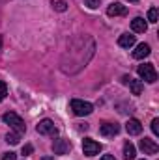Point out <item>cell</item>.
<instances>
[{
    "label": "cell",
    "mask_w": 159,
    "mask_h": 160,
    "mask_svg": "<svg viewBox=\"0 0 159 160\" xmlns=\"http://www.w3.org/2000/svg\"><path fill=\"white\" fill-rule=\"evenodd\" d=\"M2 121H4L6 125H9V127H11L17 134H21V136L26 132V125H25V121L21 119L15 112H6V114L2 116Z\"/></svg>",
    "instance_id": "6da1fadb"
},
{
    "label": "cell",
    "mask_w": 159,
    "mask_h": 160,
    "mask_svg": "<svg viewBox=\"0 0 159 160\" xmlns=\"http://www.w3.org/2000/svg\"><path fill=\"white\" fill-rule=\"evenodd\" d=\"M71 110H73V114H75V116L84 118V116H90V114L94 112V106H92L90 102H86V101L73 99V101H71Z\"/></svg>",
    "instance_id": "7a4b0ae2"
},
{
    "label": "cell",
    "mask_w": 159,
    "mask_h": 160,
    "mask_svg": "<svg viewBox=\"0 0 159 160\" xmlns=\"http://www.w3.org/2000/svg\"><path fill=\"white\" fill-rule=\"evenodd\" d=\"M137 73H139V77H140V78L146 80L148 84H154V82L157 80V73H156L154 63H144V65H139Z\"/></svg>",
    "instance_id": "3957f363"
},
{
    "label": "cell",
    "mask_w": 159,
    "mask_h": 160,
    "mask_svg": "<svg viewBox=\"0 0 159 160\" xmlns=\"http://www.w3.org/2000/svg\"><path fill=\"white\" fill-rule=\"evenodd\" d=\"M82 151H84L86 157H94V155H97L101 151V143H97L92 138H84L82 140Z\"/></svg>",
    "instance_id": "277c9868"
},
{
    "label": "cell",
    "mask_w": 159,
    "mask_h": 160,
    "mask_svg": "<svg viewBox=\"0 0 159 160\" xmlns=\"http://www.w3.org/2000/svg\"><path fill=\"white\" fill-rule=\"evenodd\" d=\"M36 130L40 132V134H43V136H56L58 134V130H56V127H54V123L51 119H41L40 125L36 127Z\"/></svg>",
    "instance_id": "5b68a950"
},
{
    "label": "cell",
    "mask_w": 159,
    "mask_h": 160,
    "mask_svg": "<svg viewBox=\"0 0 159 160\" xmlns=\"http://www.w3.org/2000/svg\"><path fill=\"white\" fill-rule=\"evenodd\" d=\"M52 151H54V155H68L71 151V142L68 138H58L52 143Z\"/></svg>",
    "instance_id": "8992f818"
},
{
    "label": "cell",
    "mask_w": 159,
    "mask_h": 160,
    "mask_svg": "<svg viewBox=\"0 0 159 160\" xmlns=\"http://www.w3.org/2000/svg\"><path fill=\"white\" fill-rule=\"evenodd\" d=\"M99 132H101V136H105V138H114L120 132V125L118 123H101Z\"/></svg>",
    "instance_id": "52a82bcc"
},
{
    "label": "cell",
    "mask_w": 159,
    "mask_h": 160,
    "mask_svg": "<svg viewBox=\"0 0 159 160\" xmlns=\"http://www.w3.org/2000/svg\"><path fill=\"white\" fill-rule=\"evenodd\" d=\"M107 15L109 17H123V15H127V6H123L120 2H112L107 8Z\"/></svg>",
    "instance_id": "ba28073f"
},
{
    "label": "cell",
    "mask_w": 159,
    "mask_h": 160,
    "mask_svg": "<svg viewBox=\"0 0 159 160\" xmlns=\"http://www.w3.org/2000/svg\"><path fill=\"white\" fill-rule=\"evenodd\" d=\"M139 145H140V149H142L144 155H156V153L159 151L157 143H156L154 140H150V138H142Z\"/></svg>",
    "instance_id": "9c48e42d"
},
{
    "label": "cell",
    "mask_w": 159,
    "mask_h": 160,
    "mask_svg": "<svg viewBox=\"0 0 159 160\" xmlns=\"http://www.w3.org/2000/svg\"><path fill=\"white\" fill-rule=\"evenodd\" d=\"M125 130H127L129 136H139L142 132V123L139 119H129L125 123Z\"/></svg>",
    "instance_id": "30bf717a"
},
{
    "label": "cell",
    "mask_w": 159,
    "mask_h": 160,
    "mask_svg": "<svg viewBox=\"0 0 159 160\" xmlns=\"http://www.w3.org/2000/svg\"><path fill=\"white\" fill-rule=\"evenodd\" d=\"M150 52H152L150 45H148V43H140V45H137V48L133 50V58H135V60H142V58L150 56Z\"/></svg>",
    "instance_id": "8fae6325"
},
{
    "label": "cell",
    "mask_w": 159,
    "mask_h": 160,
    "mask_svg": "<svg viewBox=\"0 0 159 160\" xmlns=\"http://www.w3.org/2000/svg\"><path fill=\"white\" fill-rule=\"evenodd\" d=\"M131 30L137 32V34H144V32L148 30V24H146V21H144L142 17H135V19L131 21Z\"/></svg>",
    "instance_id": "7c38bea8"
},
{
    "label": "cell",
    "mask_w": 159,
    "mask_h": 160,
    "mask_svg": "<svg viewBox=\"0 0 159 160\" xmlns=\"http://www.w3.org/2000/svg\"><path fill=\"white\" fill-rule=\"evenodd\" d=\"M135 36H131V34H122L118 39V45L122 47V48H129V47H133L135 45Z\"/></svg>",
    "instance_id": "4fadbf2b"
},
{
    "label": "cell",
    "mask_w": 159,
    "mask_h": 160,
    "mask_svg": "<svg viewBox=\"0 0 159 160\" xmlns=\"http://www.w3.org/2000/svg\"><path fill=\"white\" fill-rule=\"evenodd\" d=\"M135 145L131 142H125L123 143V158L125 160H135Z\"/></svg>",
    "instance_id": "5bb4252c"
},
{
    "label": "cell",
    "mask_w": 159,
    "mask_h": 160,
    "mask_svg": "<svg viewBox=\"0 0 159 160\" xmlns=\"http://www.w3.org/2000/svg\"><path fill=\"white\" fill-rule=\"evenodd\" d=\"M127 82H129V88H131L133 95H140V93H142V82H140V80H133V78H129Z\"/></svg>",
    "instance_id": "9a60e30c"
},
{
    "label": "cell",
    "mask_w": 159,
    "mask_h": 160,
    "mask_svg": "<svg viewBox=\"0 0 159 160\" xmlns=\"http://www.w3.org/2000/svg\"><path fill=\"white\" fill-rule=\"evenodd\" d=\"M51 6H52L54 11H60V13H64L68 9V2L66 0H51Z\"/></svg>",
    "instance_id": "2e32d148"
},
{
    "label": "cell",
    "mask_w": 159,
    "mask_h": 160,
    "mask_svg": "<svg viewBox=\"0 0 159 160\" xmlns=\"http://www.w3.org/2000/svg\"><path fill=\"white\" fill-rule=\"evenodd\" d=\"M19 140H21V134H17V132H9V134L6 136V142L11 143V145H17Z\"/></svg>",
    "instance_id": "e0dca14e"
},
{
    "label": "cell",
    "mask_w": 159,
    "mask_h": 160,
    "mask_svg": "<svg viewBox=\"0 0 159 160\" xmlns=\"http://www.w3.org/2000/svg\"><path fill=\"white\" fill-rule=\"evenodd\" d=\"M157 17H159L157 8H150V11H148V21H150V22H157Z\"/></svg>",
    "instance_id": "ac0fdd59"
},
{
    "label": "cell",
    "mask_w": 159,
    "mask_h": 160,
    "mask_svg": "<svg viewBox=\"0 0 159 160\" xmlns=\"http://www.w3.org/2000/svg\"><path fill=\"white\" fill-rule=\"evenodd\" d=\"M6 95H8V86H6V82L0 80V101H4Z\"/></svg>",
    "instance_id": "d6986e66"
},
{
    "label": "cell",
    "mask_w": 159,
    "mask_h": 160,
    "mask_svg": "<svg viewBox=\"0 0 159 160\" xmlns=\"http://www.w3.org/2000/svg\"><path fill=\"white\" fill-rule=\"evenodd\" d=\"M86 2V6L90 8V9H96V8H99V2L101 0H84Z\"/></svg>",
    "instance_id": "ffe728a7"
},
{
    "label": "cell",
    "mask_w": 159,
    "mask_h": 160,
    "mask_svg": "<svg viewBox=\"0 0 159 160\" xmlns=\"http://www.w3.org/2000/svg\"><path fill=\"white\" fill-rule=\"evenodd\" d=\"M152 132H154L156 136H159V119L152 121Z\"/></svg>",
    "instance_id": "44dd1931"
},
{
    "label": "cell",
    "mask_w": 159,
    "mask_h": 160,
    "mask_svg": "<svg viewBox=\"0 0 159 160\" xmlns=\"http://www.w3.org/2000/svg\"><path fill=\"white\" fill-rule=\"evenodd\" d=\"M32 151H34V147H32L30 143H26V145L23 147V155H25V157H28V155H32Z\"/></svg>",
    "instance_id": "7402d4cb"
},
{
    "label": "cell",
    "mask_w": 159,
    "mask_h": 160,
    "mask_svg": "<svg viewBox=\"0 0 159 160\" xmlns=\"http://www.w3.org/2000/svg\"><path fill=\"white\" fill-rule=\"evenodd\" d=\"M2 160H17V155L11 153V151H9V153H4V155H2Z\"/></svg>",
    "instance_id": "603a6c76"
},
{
    "label": "cell",
    "mask_w": 159,
    "mask_h": 160,
    "mask_svg": "<svg viewBox=\"0 0 159 160\" xmlns=\"http://www.w3.org/2000/svg\"><path fill=\"white\" fill-rule=\"evenodd\" d=\"M101 160H116V158H114L112 155H103V157H101Z\"/></svg>",
    "instance_id": "cb8c5ba5"
},
{
    "label": "cell",
    "mask_w": 159,
    "mask_h": 160,
    "mask_svg": "<svg viewBox=\"0 0 159 160\" xmlns=\"http://www.w3.org/2000/svg\"><path fill=\"white\" fill-rule=\"evenodd\" d=\"M43 160H54V158H51V157H43Z\"/></svg>",
    "instance_id": "d4e9b609"
},
{
    "label": "cell",
    "mask_w": 159,
    "mask_h": 160,
    "mask_svg": "<svg viewBox=\"0 0 159 160\" xmlns=\"http://www.w3.org/2000/svg\"><path fill=\"white\" fill-rule=\"evenodd\" d=\"M127 2H139V0H127Z\"/></svg>",
    "instance_id": "484cf974"
},
{
    "label": "cell",
    "mask_w": 159,
    "mask_h": 160,
    "mask_svg": "<svg viewBox=\"0 0 159 160\" xmlns=\"http://www.w3.org/2000/svg\"><path fill=\"white\" fill-rule=\"evenodd\" d=\"M0 47H2V38H0Z\"/></svg>",
    "instance_id": "4316f807"
}]
</instances>
